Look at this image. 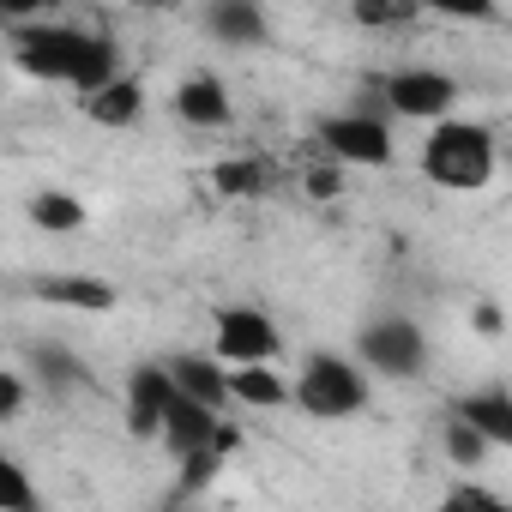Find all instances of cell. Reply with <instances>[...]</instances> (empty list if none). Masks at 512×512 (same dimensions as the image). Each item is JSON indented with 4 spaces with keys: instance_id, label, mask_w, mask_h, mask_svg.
Here are the masks:
<instances>
[{
    "instance_id": "6da1fadb",
    "label": "cell",
    "mask_w": 512,
    "mask_h": 512,
    "mask_svg": "<svg viewBox=\"0 0 512 512\" xmlns=\"http://www.w3.org/2000/svg\"><path fill=\"white\" fill-rule=\"evenodd\" d=\"M13 67L31 73V79H49V85H73V91H91L103 79L121 73V55L109 37H91V31H73V25H43V19H25V31H13Z\"/></svg>"
},
{
    "instance_id": "277c9868",
    "label": "cell",
    "mask_w": 512,
    "mask_h": 512,
    "mask_svg": "<svg viewBox=\"0 0 512 512\" xmlns=\"http://www.w3.org/2000/svg\"><path fill=\"white\" fill-rule=\"evenodd\" d=\"M320 145L332 151L338 169H386L392 163V127L374 109H350V115H326L320 121Z\"/></svg>"
},
{
    "instance_id": "8fae6325",
    "label": "cell",
    "mask_w": 512,
    "mask_h": 512,
    "mask_svg": "<svg viewBox=\"0 0 512 512\" xmlns=\"http://www.w3.org/2000/svg\"><path fill=\"white\" fill-rule=\"evenodd\" d=\"M163 368H169L175 392H187V398H199V404H211V410H229V368H223L217 356L181 350V356H169Z\"/></svg>"
},
{
    "instance_id": "f1b7e54d",
    "label": "cell",
    "mask_w": 512,
    "mask_h": 512,
    "mask_svg": "<svg viewBox=\"0 0 512 512\" xmlns=\"http://www.w3.org/2000/svg\"><path fill=\"white\" fill-rule=\"evenodd\" d=\"M121 7H163V0H121Z\"/></svg>"
},
{
    "instance_id": "7c38bea8",
    "label": "cell",
    "mask_w": 512,
    "mask_h": 512,
    "mask_svg": "<svg viewBox=\"0 0 512 512\" xmlns=\"http://www.w3.org/2000/svg\"><path fill=\"white\" fill-rule=\"evenodd\" d=\"M175 115H181L187 127H229L235 103H229V91H223L217 73H187V79L175 85Z\"/></svg>"
},
{
    "instance_id": "ffe728a7",
    "label": "cell",
    "mask_w": 512,
    "mask_h": 512,
    "mask_svg": "<svg viewBox=\"0 0 512 512\" xmlns=\"http://www.w3.org/2000/svg\"><path fill=\"white\" fill-rule=\"evenodd\" d=\"M440 440H446V458H452V464H464V470H470V464H482V458L494 452V446L464 422V416H446V434H440Z\"/></svg>"
},
{
    "instance_id": "9c48e42d",
    "label": "cell",
    "mask_w": 512,
    "mask_h": 512,
    "mask_svg": "<svg viewBox=\"0 0 512 512\" xmlns=\"http://www.w3.org/2000/svg\"><path fill=\"white\" fill-rule=\"evenodd\" d=\"M169 398H175V380H169L163 362L133 368V380H127V428H133L139 440H157V422H163Z\"/></svg>"
},
{
    "instance_id": "603a6c76",
    "label": "cell",
    "mask_w": 512,
    "mask_h": 512,
    "mask_svg": "<svg viewBox=\"0 0 512 512\" xmlns=\"http://www.w3.org/2000/svg\"><path fill=\"white\" fill-rule=\"evenodd\" d=\"M416 13H440V19H464V25H494L500 19L494 0H416Z\"/></svg>"
},
{
    "instance_id": "ac0fdd59",
    "label": "cell",
    "mask_w": 512,
    "mask_h": 512,
    "mask_svg": "<svg viewBox=\"0 0 512 512\" xmlns=\"http://www.w3.org/2000/svg\"><path fill=\"white\" fill-rule=\"evenodd\" d=\"M31 374L49 386V392H73L79 380H85V362H79V350H67V344H31Z\"/></svg>"
},
{
    "instance_id": "4fadbf2b",
    "label": "cell",
    "mask_w": 512,
    "mask_h": 512,
    "mask_svg": "<svg viewBox=\"0 0 512 512\" xmlns=\"http://www.w3.org/2000/svg\"><path fill=\"white\" fill-rule=\"evenodd\" d=\"M205 31L229 49L266 43V7L260 0H205Z\"/></svg>"
},
{
    "instance_id": "44dd1931",
    "label": "cell",
    "mask_w": 512,
    "mask_h": 512,
    "mask_svg": "<svg viewBox=\"0 0 512 512\" xmlns=\"http://www.w3.org/2000/svg\"><path fill=\"white\" fill-rule=\"evenodd\" d=\"M350 13H356L368 31H398V25L416 19V0H356Z\"/></svg>"
},
{
    "instance_id": "ba28073f",
    "label": "cell",
    "mask_w": 512,
    "mask_h": 512,
    "mask_svg": "<svg viewBox=\"0 0 512 512\" xmlns=\"http://www.w3.org/2000/svg\"><path fill=\"white\" fill-rule=\"evenodd\" d=\"M217 428H223V410H211V404H199V398H187V392H175L169 398V410H163V422H157V440L181 458V452H217ZM223 458V452H217Z\"/></svg>"
},
{
    "instance_id": "52a82bcc",
    "label": "cell",
    "mask_w": 512,
    "mask_h": 512,
    "mask_svg": "<svg viewBox=\"0 0 512 512\" xmlns=\"http://www.w3.org/2000/svg\"><path fill=\"white\" fill-rule=\"evenodd\" d=\"M386 109L398 121H440L458 109V79L440 67H404L386 79Z\"/></svg>"
},
{
    "instance_id": "83f0119b",
    "label": "cell",
    "mask_w": 512,
    "mask_h": 512,
    "mask_svg": "<svg viewBox=\"0 0 512 512\" xmlns=\"http://www.w3.org/2000/svg\"><path fill=\"white\" fill-rule=\"evenodd\" d=\"M476 332L494 338V332H500V308H476Z\"/></svg>"
},
{
    "instance_id": "30bf717a",
    "label": "cell",
    "mask_w": 512,
    "mask_h": 512,
    "mask_svg": "<svg viewBox=\"0 0 512 512\" xmlns=\"http://www.w3.org/2000/svg\"><path fill=\"white\" fill-rule=\"evenodd\" d=\"M79 103H85V115H91L97 127H133V121L145 115V85H139L133 73H115V79L79 91Z\"/></svg>"
},
{
    "instance_id": "d4e9b609",
    "label": "cell",
    "mask_w": 512,
    "mask_h": 512,
    "mask_svg": "<svg viewBox=\"0 0 512 512\" xmlns=\"http://www.w3.org/2000/svg\"><path fill=\"white\" fill-rule=\"evenodd\" d=\"M308 199H338L344 193V175H338V163H320V169H308Z\"/></svg>"
},
{
    "instance_id": "484cf974",
    "label": "cell",
    "mask_w": 512,
    "mask_h": 512,
    "mask_svg": "<svg viewBox=\"0 0 512 512\" xmlns=\"http://www.w3.org/2000/svg\"><path fill=\"white\" fill-rule=\"evenodd\" d=\"M55 7H67V0H0V19H49Z\"/></svg>"
},
{
    "instance_id": "5b68a950",
    "label": "cell",
    "mask_w": 512,
    "mask_h": 512,
    "mask_svg": "<svg viewBox=\"0 0 512 512\" xmlns=\"http://www.w3.org/2000/svg\"><path fill=\"white\" fill-rule=\"evenodd\" d=\"M362 368L386 374V380H416L428 368V338L416 332V320H368L356 338Z\"/></svg>"
},
{
    "instance_id": "8992f818",
    "label": "cell",
    "mask_w": 512,
    "mask_h": 512,
    "mask_svg": "<svg viewBox=\"0 0 512 512\" xmlns=\"http://www.w3.org/2000/svg\"><path fill=\"white\" fill-rule=\"evenodd\" d=\"M284 338L266 308H217L211 326V356L217 362H278Z\"/></svg>"
},
{
    "instance_id": "e0dca14e",
    "label": "cell",
    "mask_w": 512,
    "mask_h": 512,
    "mask_svg": "<svg viewBox=\"0 0 512 512\" xmlns=\"http://www.w3.org/2000/svg\"><path fill=\"white\" fill-rule=\"evenodd\" d=\"M37 296L49 308H79V314H109L115 308V290L103 278H49V284H37Z\"/></svg>"
},
{
    "instance_id": "4316f807",
    "label": "cell",
    "mask_w": 512,
    "mask_h": 512,
    "mask_svg": "<svg viewBox=\"0 0 512 512\" xmlns=\"http://www.w3.org/2000/svg\"><path fill=\"white\" fill-rule=\"evenodd\" d=\"M446 506H476V512H500V494H488V488H470V482H464V488H452V494H446Z\"/></svg>"
},
{
    "instance_id": "7402d4cb",
    "label": "cell",
    "mask_w": 512,
    "mask_h": 512,
    "mask_svg": "<svg viewBox=\"0 0 512 512\" xmlns=\"http://www.w3.org/2000/svg\"><path fill=\"white\" fill-rule=\"evenodd\" d=\"M37 506V488H31V476L0 452V512H31Z\"/></svg>"
},
{
    "instance_id": "2e32d148",
    "label": "cell",
    "mask_w": 512,
    "mask_h": 512,
    "mask_svg": "<svg viewBox=\"0 0 512 512\" xmlns=\"http://www.w3.org/2000/svg\"><path fill=\"white\" fill-rule=\"evenodd\" d=\"M31 223L43 229V235H79L85 223H91V211H85V199H73V193H61V187H43V193H31Z\"/></svg>"
},
{
    "instance_id": "5bb4252c",
    "label": "cell",
    "mask_w": 512,
    "mask_h": 512,
    "mask_svg": "<svg viewBox=\"0 0 512 512\" xmlns=\"http://www.w3.org/2000/svg\"><path fill=\"white\" fill-rule=\"evenodd\" d=\"M229 404L284 410V404H290V380H284L272 362H229Z\"/></svg>"
},
{
    "instance_id": "7a4b0ae2",
    "label": "cell",
    "mask_w": 512,
    "mask_h": 512,
    "mask_svg": "<svg viewBox=\"0 0 512 512\" xmlns=\"http://www.w3.org/2000/svg\"><path fill=\"white\" fill-rule=\"evenodd\" d=\"M422 175L446 193H482L494 181V133L458 115H440L422 145Z\"/></svg>"
},
{
    "instance_id": "d6986e66",
    "label": "cell",
    "mask_w": 512,
    "mask_h": 512,
    "mask_svg": "<svg viewBox=\"0 0 512 512\" xmlns=\"http://www.w3.org/2000/svg\"><path fill=\"white\" fill-rule=\"evenodd\" d=\"M211 187L223 199H253V193H266V163L260 157H223V163H211Z\"/></svg>"
},
{
    "instance_id": "9a60e30c",
    "label": "cell",
    "mask_w": 512,
    "mask_h": 512,
    "mask_svg": "<svg viewBox=\"0 0 512 512\" xmlns=\"http://www.w3.org/2000/svg\"><path fill=\"white\" fill-rule=\"evenodd\" d=\"M452 416H464L488 446H512V398H506V386H488V392H464L458 404H452Z\"/></svg>"
},
{
    "instance_id": "cb8c5ba5",
    "label": "cell",
    "mask_w": 512,
    "mask_h": 512,
    "mask_svg": "<svg viewBox=\"0 0 512 512\" xmlns=\"http://www.w3.org/2000/svg\"><path fill=\"white\" fill-rule=\"evenodd\" d=\"M25 398H31L25 374H13V368H0V422H7V416H19V410H25Z\"/></svg>"
},
{
    "instance_id": "3957f363",
    "label": "cell",
    "mask_w": 512,
    "mask_h": 512,
    "mask_svg": "<svg viewBox=\"0 0 512 512\" xmlns=\"http://www.w3.org/2000/svg\"><path fill=\"white\" fill-rule=\"evenodd\" d=\"M290 404H302V416H314V422H344L368 404V374L350 356L320 350V356H308L302 380L290 386Z\"/></svg>"
}]
</instances>
